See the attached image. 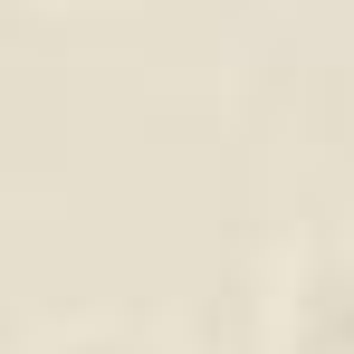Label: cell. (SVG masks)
<instances>
[{
  "label": "cell",
  "mask_w": 354,
  "mask_h": 354,
  "mask_svg": "<svg viewBox=\"0 0 354 354\" xmlns=\"http://www.w3.org/2000/svg\"><path fill=\"white\" fill-rule=\"evenodd\" d=\"M268 345L278 354H354V239H326L288 268Z\"/></svg>",
  "instance_id": "1"
},
{
  "label": "cell",
  "mask_w": 354,
  "mask_h": 354,
  "mask_svg": "<svg viewBox=\"0 0 354 354\" xmlns=\"http://www.w3.org/2000/svg\"><path fill=\"white\" fill-rule=\"evenodd\" d=\"M39 354H153V345H134V335H106V326H86V335H58V345H39Z\"/></svg>",
  "instance_id": "2"
}]
</instances>
